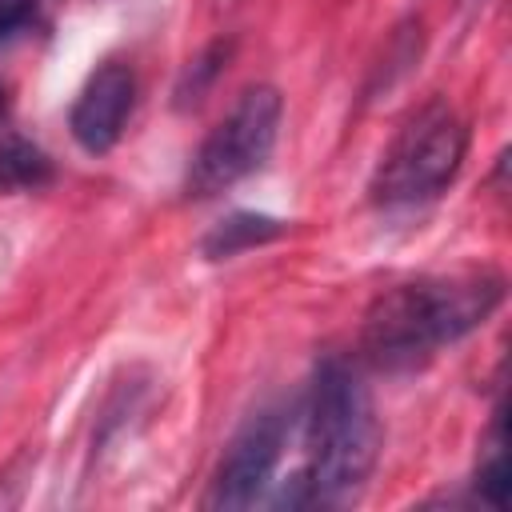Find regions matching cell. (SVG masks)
<instances>
[{
    "label": "cell",
    "instance_id": "6da1fadb",
    "mask_svg": "<svg viewBox=\"0 0 512 512\" xmlns=\"http://www.w3.org/2000/svg\"><path fill=\"white\" fill-rule=\"evenodd\" d=\"M380 448V424L360 372L344 356L316 368L304 408V468L272 496L276 508H336L360 496Z\"/></svg>",
    "mask_w": 512,
    "mask_h": 512
},
{
    "label": "cell",
    "instance_id": "7a4b0ae2",
    "mask_svg": "<svg viewBox=\"0 0 512 512\" xmlns=\"http://www.w3.org/2000/svg\"><path fill=\"white\" fill-rule=\"evenodd\" d=\"M504 300V276L468 268L452 276H416L384 288L360 328V352L380 372H408L480 328Z\"/></svg>",
    "mask_w": 512,
    "mask_h": 512
},
{
    "label": "cell",
    "instance_id": "3957f363",
    "mask_svg": "<svg viewBox=\"0 0 512 512\" xmlns=\"http://www.w3.org/2000/svg\"><path fill=\"white\" fill-rule=\"evenodd\" d=\"M468 152V124L448 100H428L416 108L392 144L384 148L376 176L368 184V196L376 208H420L436 200L460 172Z\"/></svg>",
    "mask_w": 512,
    "mask_h": 512
},
{
    "label": "cell",
    "instance_id": "277c9868",
    "mask_svg": "<svg viewBox=\"0 0 512 512\" xmlns=\"http://www.w3.org/2000/svg\"><path fill=\"white\" fill-rule=\"evenodd\" d=\"M280 116H284V100L272 84L244 88L240 100L228 108V116L196 148V156L188 164V180H184L188 196L208 200V196L232 188L236 180L252 176L276 148Z\"/></svg>",
    "mask_w": 512,
    "mask_h": 512
},
{
    "label": "cell",
    "instance_id": "5b68a950",
    "mask_svg": "<svg viewBox=\"0 0 512 512\" xmlns=\"http://www.w3.org/2000/svg\"><path fill=\"white\" fill-rule=\"evenodd\" d=\"M284 432H288L284 412H276V408L256 412L224 448V460L212 476L204 504L208 508H252L276 472Z\"/></svg>",
    "mask_w": 512,
    "mask_h": 512
},
{
    "label": "cell",
    "instance_id": "8992f818",
    "mask_svg": "<svg viewBox=\"0 0 512 512\" xmlns=\"http://www.w3.org/2000/svg\"><path fill=\"white\" fill-rule=\"evenodd\" d=\"M132 104H136V72L128 64H120V60L100 64L84 80V88H80V96H76V104L68 112L72 140L88 156L112 152L116 140L124 136V124L132 116Z\"/></svg>",
    "mask_w": 512,
    "mask_h": 512
},
{
    "label": "cell",
    "instance_id": "52a82bcc",
    "mask_svg": "<svg viewBox=\"0 0 512 512\" xmlns=\"http://www.w3.org/2000/svg\"><path fill=\"white\" fill-rule=\"evenodd\" d=\"M284 232V220L276 216H264V212H232L228 220H220L204 240H200V252L208 260H228L244 248H256V244H268Z\"/></svg>",
    "mask_w": 512,
    "mask_h": 512
},
{
    "label": "cell",
    "instance_id": "ba28073f",
    "mask_svg": "<svg viewBox=\"0 0 512 512\" xmlns=\"http://www.w3.org/2000/svg\"><path fill=\"white\" fill-rule=\"evenodd\" d=\"M52 184V160L24 136L0 140V192H40Z\"/></svg>",
    "mask_w": 512,
    "mask_h": 512
},
{
    "label": "cell",
    "instance_id": "9c48e42d",
    "mask_svg": "<svg viewBox=\"0 0 512 512\" xmlns=\"http://www.w3.org/2000/svg\"><path fill=\"white\" fill-rule=\"evenodd\" d=\"M508 456H504V408H496L492 432H488V456L476 468V492L488 508L504 512L508 508Z\"/></svg>",
    "mask_w": 512,
    "mask_h": 512
},
{
    "label": "cell",
    "instance_id": "30bf717a",
    "mask_svg": "<svg viewBox=\"0 0 512 512\" xmlns=\"http://www.w3.org/2000/svg\"><path fill=\"white\" fill-rule=\"evenodd\" d=\"M36 24V0H0V44Z\"/></svg>",
    "mask_w": 512,
    "mask_h": 512
},
{
    "label": "cell",
    "instance_id": "8fae6325",
    "mask_svg": "<svg viewBox=\"0 0 512 512\" xmlns=\"http://www.w3.org/2000/svg\"><path fill=\"white\" fill-rule=\"evenodd\" d=\"M0 112H4V80H0Z\"/></svg>",
    "mask_w": 512,
    "mask_h": 512
}]
</instances>
